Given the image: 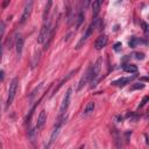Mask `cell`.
<instances>
[{
	"instance_id": "cell-1",
	"label": "cell",
	"mask_w": 149,
	"mask_h": 149,
	"mask_svg": "<svg viewBox=\"0 0 149 149\" xmlns=\"http://www.w3.org/2000/svg\"><path fill=\"white\" fill-rule=\"evenodd\" d=\"M52 34H54V29L51 28V23L48 20L47 22H44V25L41 28V32H40L39 37H37V42L40 44H43L47 41V39H49V42H48V46H49V43L52 39Z\"/></svg>"
},
{
	"instance_id": "cell-2",
	"label": "cell",
	"mask_w": 149,
	"mask_h": 149,
	"mask_svg": "<svg viewBox=\"0 0 149 149\" xmlns=\"http://www.w3.org/2000/svg\"><path fill=\"white\" fill-rule=\"evenodd\" d=\"M101 64H103V59L101 58H98L96 61V63L92 65L91 68V88H95L97 85V82H98V76H99V72L101 70Z\"/></svg>"
},
{
	"instance_id": "cell-3",
	"label": "cell",
	"mask_w": 149,
	"mask_h": 149,
	"mask_svg": "<svg viewBox=\"0 0 149 149\" xmlns=\"http://www.w3.org/2000/svg\"><path fill=\"white\" fill-rule=\"evenodd\" d=\"M18 84H19V81L18 78H14L12 81V83L10 84V89H8V98H7V107L12 105L14 98H15V95H17V91H18Z\"/></svg>"
},
{
	"instance_id": "cell-4",
	"label": "cell",
	"mask_w": 149,
	"mask_h": 149,
	"mask_svg": "<svg viewBox=\"0 0 149 149\" xmlns=\"http://www.w3.org/2000/svg\"><path fill=\"white\" fill-rule=\"evenodd\" d=\"M71 92H72V90H71V89H69V90L66 91V93H65L64 98H63V101H62L61 107H59V118H62V117L65 114V112H66V110H68V107H69V105H70V100H71Z\"/></svg>"
},
{
	"instance_id": "cell-5",
	"label": "cell",
	"mask_w": 149,
	"mask_h": 149,
	"mask_svg": "<svg viewBox=\"0 0 149 149\" xmlns=\"http://www.w3.org/2000/svg\"><path fill=\"white\" fill-rule=\"evenodd\" d=\"M95 28H96V21L93 20V22H92V23H91V25L88 27V29H86V32L84 33L83 37L79 40V42H78V44H77V47H76L77 49H79V48H81V47H82V46H83V44H84V43L88 41V39H89L91 35H92V33H93V29H95Z\"/></svg>"
},
{
	"instance_id": "cell-6",
	"label": "cell",
	"mask_w": 149,
	"mask_h": 149,
	"mask_svg": "<svg viewBox=\"0 0 149 149\" xmlns=\"http://www.w3.org/2000/svg\"><path fill=\"white\" fill-rule=\"evenodd\" d=\"M32 10H33V1H27L25 4V7H23V12H22V15H21V19H20V23H23L27 21V19L29 18L30 13H32Z\"/></svg>"
},
{
	"instance_id": "cell-7",
	"label": "cell",
	"mask_w": 149,
	"mask_h": 149,
	"mask_svg": "<svg viewBox=\"0 0 149 149\" xmlns=\"http://www.w3.org/2000/svg\"><path fill=\"white\" fill-rule=\"evenodd\" d=\"M64 120H65V119H62V118H59L58 122L56 123V126H55V128H54V130H52V133H51V136H50V141H49V144L54 143V142H55V140L57 139V136H58V134H59V130H61V127H62V123H63V121H64Z\"/></svg>"
},
{
	"instance_id": "cell-8",
	"label": "cell",
	"mask_w": 149,
	"mask_h": 149,
	"mask_svg": "<svg viewBox=\"0 0 149 149\" xmlns=\"http://www.w3.org/2000/svg\"><path fill=\"white\" fill-rule=\"evenodd\" d=\"M91 78V66L90 68H88V70H86V72L84 73V76H82V78H81V81H79V84H78V88H77V90L78 91H81L86 84H88V82H89V79Z\"/></svg>"
},
{
	"instance_id": "cell-9",
	"label": "cell",
	"mask_w": 149,
	"mask_h": 149,
	"mask_svg": "<svg viewBox=\"0 0 149 149\" xmlns=\"http://www.w3.org/2000/svg\"><path fill=\"white\" fill-rule=\"evenodd\" d=\"M107 43V36L106 35H100L97 40H96V43H95V48L97 50H101Z\"/></svg>"
},
{
	"instance_id": "cell-10",
	"label": "cell",
	"mask_w": 149,
	"mask_h": 149,
	"mask_svg": "<svg viewBox=\"0 0 149 149\" xmlns=\"http://www.w3.org/2000/svg\"><path fill=\"white\" fill-rule=\"evenodd\" d=\"M46 121H47V114H46V111H44V110H42V111L40 112L39 117H37V122H36V129H41V128H42V127L44 126Z\"/></svg>"
},
{
	"instance_id": "cell-11",
	"label": "cell",
	"mask_w": 149,
	"mask_h": 149,
	"mask_svg": "<svg viewBox=\"0 0 149 149\" xmlns=\"http://www.w3.org/2000/svg\"><path fill=\"white\" fill-rule=\"evenodd\" d=\"M134 77H135V76H132V77H123V78H119V79L114 81V82L112 83V85H115V86H120V88H122V86H125L126 84L130 83V81H132Z\"/></svg>"
},
{
	"instance_id": "cell-12",
	"label": "cell",
	"mask_w": 149,
	"mask_h": 149,
	"mask_svg": "<svg viewBox=\"0 0 149 149\" xmlns=\"http://www.w3.org/2000/svg\"><path fill=\"white\" fill-rule=\"evenodd\" d=\"M84 17H85V6L81 7L79 12H78V17H77V22H76V29H78L82 23L84 22Z\"/></svg>"
},
{
	"instance_id": "cell-13",
	"label": "cell",
	"mask_w": 149,
	"mask_h": 149,
	"mask_svg": "<svg viewBox=\"0 0 149 149\" xmlns=\"http://www.w3.org/2000/svg\"><path fill=\"white\" fill-rule=\"evenodd\" d=\"M100 6H101V1L97 0L92 4V17H93V20H96L98 18V14L100 12Z\"/></svg>"
},
{
	"instance_id": "cell-14",
	"label": "cell",
	"mask_w": 149,
	"mask_h": 149,
	"mask_svg": "<svg viewBox=\"0 0 149 149\" xmlns=\"http://www.w3.org/2000/svg\"><path fill=\"white\" fill-rule=\"evenodd\" d=\"M15 47H17V55H18V57H20L21 54H22V49H23V37L22 36H19L18 37L17 43H15Z\"/></svg>"
},
{
	"instance_id": "cell-15",
	"label": "cell",
	"mask_w": 149,
	"mask_h": 149,
	"mask_svg": "<svg viewBox=\"0 0 149 149\" xmlns=\"http://www.w3.org/2000/svg\"><path fill=\"white\" fill-rule=\"evenodd\" d=\"M4 32H5V25L4 22H0V62H1V56H3V36H4Z\"/></svg>"
},
{
	"instance_id": "cell-16",
	"label": "cell",
	"mask_w": 149,
	"mask_h": 149,
	"mask_svg": "<svg viewBox=\"0 0 149 149\" xmlns=\"http://www.w3.org/2000/svg\"><path fill=\"white\" fill-rule=\"evenodd\" d=\"M95 107H96V104H95L93 101H89V103L86 104V106H85V110H84V114H85V115H88V114L92 113V112L95 111Z\"/></svg>"
},
{
	"instance_id": "cell-17",
	"label": "cell",
	"mask_w": 149,
	"mask_h": 149,
	"mask_svg": "<svg viewBox=\"0 0 149 149\" xmlns=\"http://www.w3.org/2000/svg\"><path fill=\"white\" fill-rule=\"evenodd\" d=\"M123 70L129 73H135V72H137V66L134 64H126V65H123Z\"/></svg>"
},
{
	"instance_id": "cell-18",
	"label": "cell",
	"mask_w": 149,
	"mask_h": 149,
	"mask_svg": "<svg viewBox=\"0 0 149 149\" xmlns=\"http://www.w3.org/2000/svg\"><path fill=\"white\" fill-rule=\"evenodd\" d=\"M52 6V1H48L47 5H46V8H44V12H43V20L47 21L48 19V14H49V11H50V7Z\"/></svg>"
},
{
	"instance_id": "cell-19",
	"label": "cell",
	"mask_w": 149,
	"mask_h": 149,
	"mask_svg": "<svg viewBox=\"0 0 149 149\" xmlns=\"http://www.w3.org/2000/svg\"><path fill=\"white\" fill-rule=\"evenodd\" d=\"M28 135H29L30 141H32V142H34V141H35V139H36V129H30V130H29V133H28Z\"/></svg>"
},
{
	"instance_id": "cell-20",
	"label": "cell",
	"mask_w": 149,
	"mask_h": 149,
	"mask_svg": "<svg viewBox=\"0 0 149 149\" xmlns=\"http://www.w3.org/2000/svg\"><path fill=\"white\" fill-rule=\"evenodd\" d=\"M137 42H139V40H137L136 37H132V39H130V41L128 42V46H129L130 48H135V47H136V44H137Z\"/></svg>"
},
{
	"instance_id": "cell-21",
	"label": "cell",
	"mask_w": 149,
	"mask_h": 149,
	"mask_svg": "<svg viewBox=\"0 0 149 149\" xmlns=\"http://www.w3.org/2000/svg\"><path fill=\"white\" fill-rule=\"evenodd\" d=\"M142 89H144V84L142 83H136L130 88V90H142Z\"/></svg>"
},
{
	"instance_id": "cell-22",
	"label": "cell",
	"mask_w": 149,
	"mask_h": 149,
	"mask_svg": "<svg viewBox=\"0 0 149 149\" xmlns=\"http://www.w3.org/2000/svg\"><path fill=\"white\" fill-rule=\"evenodd\" d=\"M148 100H149V97H144V98L142 99V101H141V104L139 105V108H142V107H143V106H144V105L147 104V101H148Z\"/></svg>"
},
{
	"instance_id": "cell-23",
	"label": "cell",
	"mask_w": 149,
	"mask_h": 149,
	"mask_svg": "<svg viewBox=\"0 0 149 149\" xmlns=\"http://www.w3.org/2000/svg\"><path fill=\"white\" fill-rule=\"evenodd\" d=\"M121 47H122L121 42H117V43L114 44V50H115V51H119V50L121 49Z\"/></svg>"
},
{
	"instance_id": "cell-24",
	"label": "cell",
	"mask_w": 149,
	"mask_h": 149,
	"mask_svg": "<svg viewBox=\"0 0 149 149\" xmlns=\"http://www.w3.org/2000/svg\"><path fill=\"white\" fill-rule=\"evenodd\" d=\"M135 56H136V58L137 59H144V54H142V52H137V54H135Z\"/></svg>"
},
{
	"instance_id": "cell-25",
	"label": "cell",
	"mask_w": 149,
	"mask_h": 149,
	"mask_svg": "<svg viewBox=\"0 0 149 149\" xmlns=\"http://www.w3.org/2000/svg\"><path fill=\"white\" fill-rule=\"evenodd\" d=\"M141 25H142V28H143V32H144V33H147V32H148V25H147L146 22H142Z\"/></svg>"
},
{
	"instance_id": "cell-26",
	"label": "cell",
	"mask_w": 149,
	"mask_h": 149,
	"mask_svg": "<svg viewBox=\"0 0 149 149\" xmlns=\"http://www.w3.org/2000/svg\"><path fill=\"white\" fill-rule=\"evenodd\" d=\"M4 77H5L4 71H3V70H0V81H4Z\"/></svg>"
},
{
	"instance_id": "cell-27",
	"label": "cell",
	"mask_w": 149,
	"mask_h": 149,
	"mask_svg": "<svg viewBox=\"0 0 149 149\" xmlns=\"http://www.w3.org/2000/svg\"><path fill=\"white\" fill-rule=\"evenodd\" d=\"M8 4H10V1H6V3H4V7H6Z\"/></svg>"
},
{
	"instance_id": "cell-28",
	"label": "cell",
	"mask_w": 149,
	"mask_h": 149,
	"mask_svg": "<svg viewBox=\"0 0 149 149\" xmlns=\"http://www.w3.org/2000/svg\"><path fill=\"white\" fill-rule=\"evenodd\" d=\"M79 149H84V146H83V147H81V148H79Z\"/></svg>"
},
{
	"instance_id": "cell-29",
	"label": "cell",
	"mask_w": 149,
	"mask_h": 149,
	"mask_svg": "<svg viewBox=\"0 0 149 149\" xmlns=\"http://www.w3.org/2000/svg\"><path fill=\"white\" fill-rule=\"evenodd\" d=\"M0 149H1V142H0Z\"/></svg>"
},
{
	"instance_id": "cell-30",
	"label": "cell",
	"mask_w": 149,
	"mask_h": 149,
	"mask_svg": "<svg viewBox=\"0 0 149 149\" xmlns=\"http://www.w3.org/2000/svg\"><path fill=\"white\" fill-rule=\"evenodd\" d=\"M0 113H1V106H0Z\"/></svg>"
}]
</instances>
